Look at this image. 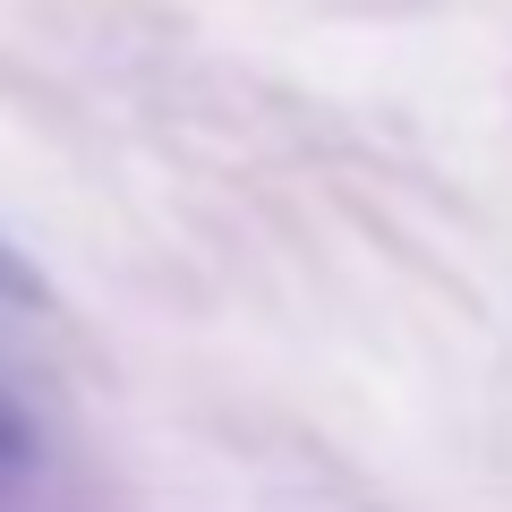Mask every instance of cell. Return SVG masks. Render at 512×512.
<instances>
[{"label":"cell","mask_w":512,"mask_h":512,"mask_svg":"<svg viewBox=\"0 0 512 512\" xmlns=\"http://www.w3.org/2000/svg\"><path fill=\"white\" fill-rule=\"evenodd\" d=\"M9 453H18V427H9V419H0V461H9Z\"/></svg>","instance_id":"7a4b0ae2"},{"label":"cell","mask_w":512,"mask_h":512,"mask_svg":"<svg viewBox=\"0 0 512 512\" xmlns=\"http://www.w3.org/2000/svg\"><path fill=\"white\" fill-rule=\"evenodd\" d=\"M0 291H26V274L9 265V248H0Z\"/></svg>","instance_id":"6da1fadb"}]
</instances>
